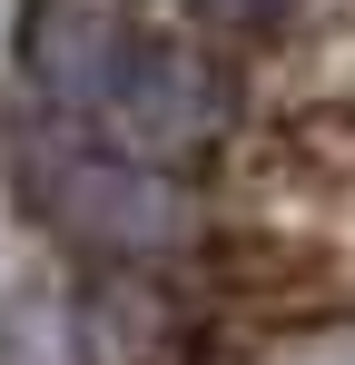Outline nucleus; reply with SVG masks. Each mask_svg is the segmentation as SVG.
<instances>
[{"label":"nucleus","instance_id":"obj_1","mask_svg":"<svg viewBox=\"0 0 355 365\" xmlns=\"http://www.w3.org/2000/svg\"><path fill=\"white\" fill-rule=\"evenodd\" d=\"M0 365H69V336L50 326V306L30 297H0Z\"/></svg>","mask_w":355,"mask_h":365},{"label":"nucleus","instance_id":"obj_2","mask_svg":"<svg viewBox=\"0 0 355 365\" xmlns=\"http://www.w3.org/2000/svg\"><path fill=\"white\" fill-rule=\"evenodd\" d=\"M316 365H355V356H316Z\"/></svg>","mask_w":355,"mask_h":365}]
</instances>
